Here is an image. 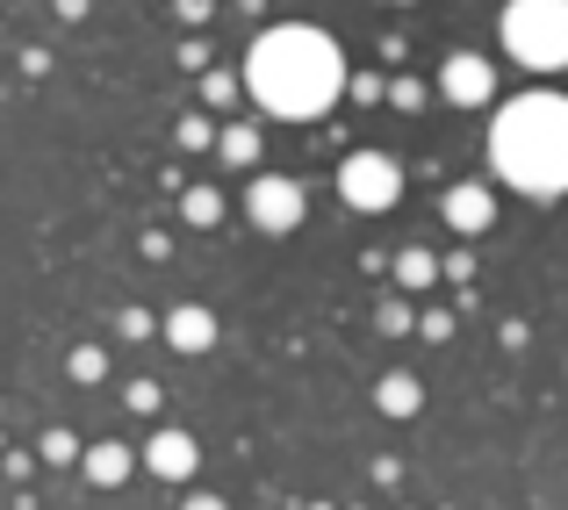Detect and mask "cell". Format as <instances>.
<instances>
[{
  "label": "cell",
  "instance_id": "6da1fadb",
  "mask_svg": "<svg viewBox=\"0 0 568 510\" xmlns=\"http://www.w3.org/2000/svg\"><path fill=\"white\" fill-rule=\"evenodd\" d=\"M245 86H252V101H260L266 115H281V123H317V115H332V101L346 94V58H338V43L324 37V29L281 22V29H266V37L252 43Z\"/></svg>",
  "mask_w": 568,
  "mask_h": 510
},
{
  "label": "cell",
  "instance_id": "7a4b0ae2",
  "mask_svg": "<svg viewBox=\"0 0 568 510\" xmlns=\"http://www.w3.org/2000/svg\"><path fill=\"white\" fill-rule=\"evenodd\" d=\"M489 166L518 194H568V101L561 94H518L489 123Z\"/></svg>",
  "mask_w": 568,
  "mask_h": 510
},
{
  "label": "cell",
  "instance_id": "3957f363",
  "mask_svg": "<svg viewBox=\"0 0 568 510\" xmlns=\"http://www.w3.org/2000/svg\"><path fill=\"white\" fill-rule=\"evenodd\" d=\"M497 37L526 72H561L568 65V0H504Z\"/></svg>",
  "mask_w": 568,
  "mask_h": 510
},
{
  "label": "cell",
  "instance_id": "277c9868",
  "mask_svg": "<svg viewBox=\"0 0 568 510\" xmlns=\"http://www.w3.org/2000/svg\"><path fill=\"white\" fill-rule=\"evenodd\" d=\"M338 194H346V208H361V216H382L403 194V166L388 152H353L346 166H338Z\"/></svg>",
  "mask_w": 568,
  "mask_h": 510
},
{
  "label": "cell",
  "instance_id": "5b68a950",
  "mask_svg": "<svg viewBox=\"0 0 568 510\" xmlns=\"http://www.w3.org/2000/svg\"><path fill=\"white\" fill-rule=\"evenodd\" d=\"M303 180H288V173H260L245 187V216H252V231H266V237H288L295 223H303Z\"/></svg>",
  "mask_w": 568,
  "mask_h": 510
},
{
  "label": "cell",
  "instance_id": "8992f818",
  "mask_svg": "<svg viewBox=\"0 0 568 510\" xmlns=\"http://www.w3.org/2000/svg\"><path fill=\"white\" fill-rule=\"evenodd\" d=\"M439 94L454 101V109H483V101H497V65L475 51H454L439 65Z\"/></svg>",
  "mask_w": 568,
  "mask_h": 510
},
{
  "label": "cell",
  "instance_id": "52a82bcc",
  "mask_svg": "<svg viewBox=\"0 0 568 510\" xmlns=\"http://www.w3.org/2000/svg\"><path fill=\"white\" fill-rule=\"evenodd\" d=\"M144 468H152L159 482H194V468H202V446H194L187 431H152V446H144Z\"/></svg>",
  "mask_w": 568,
  "mask_h": 510
},
{
  "label": "cell",
  "instance_id": "ba28073f",
  "mask_svg": "<svg viewBox=\"0 0 568 510\" xmlns=\"http://www.w3.org/2000/svg\"><path fill=\"white\" fill-rule=\"evenodd\" d=\"M446 223H454L460 237H483L489 223H497V194H489L483 180H460V187H446Z\"/></svg>",
  "mask_w": 568,
  "mask_h": 510
},
{
  "label": "cell",
  "instance_id": "9c48e42d",
  "mask_svg": "<svg viewBox=\"0 0 568 510\" xmlns=\"http://www.w3.org/2000/svg\"><path fill=\"white\" fill-rule=\"evenodd\" d=\"M159 332H166L173 353H209V345H216V317H209L202 303H181V309H166Z\"/></svg>",
  "mask_w": 568,
  "mask_h": 510
},
{
  "label": "cell",
  "instance_id": "30bf717a",
  "mask_svg": "<svg viewBox=\"0 0 568 510\" xmlns=\"http://www.w3.org/2000/svg\"><path fill=\"white\" fill-rule=\"evenodd\" d=\"M375 410L382 417H417V410H425V381L403 374V367H388L382 381H375Z\"/></svg>",
  "mask_w": 568,
  "mask_h": 510
},
{
  "label": "cell",
  "instance_id": "8fae6325",
  "mask_svg": "<svg viewBox=\"0 0 568 510\" xmlns=\"http://www.w3.org/2000/svg\"><path fill=\"white\" fill-rule=\"evenodd\" d=\"M80 468H87V482H94V489H115V482H130L138 460H130V446L101 439V446H87V453H80Z\"/></svg>",
  "mask_w": 568,
  "mask_h": 510
},
{
  "label": "cell",
  "instance_id": "7c38bea8",
  "mask_svg": "<svg viewBox=\"0 0 568 510\" xmlns=\"http://www.w3.org/2000/svg\"><path fill=\"white\" fill-rule=\"evenodd\" d=\"M396 280L403 288H432V280H439V252H425V245L396 252Z\"/></svg>",
  "mask_w": 568,
  "mask_h": 510
},
{
  "label": "cell",
  "instance_id": "4fadbf2b",
  "mask_svg": "<svg viewBox=\"0 0 568 510\" xmlns=\"http://www.w3.org/2000/svg\"><path fill=\"white\" fill-rule=\"evenodd\" d=\"M216 152H223V166H252V159H260V130H252V123H231L216 137Z\"/></svg>",
  "mask_w": 568,
  "mask_h": 510
},
{
  "label": "cell",
  "instance_id": "5bb4252c",
  "mask_svg": "<svg viewBox=\"0 0 568 510\" xmlns=\"http://www.w3.org/2000/svg\"><path fill=\"white\" fill-rule=\"evenodd\" d=\"M181 216L194 223V231H209V223H223V194L216 187H187L181 194Z\"/></svg>",
  "mask_w": 568,
  "mask_h": 510
},
{
  "label": "cell",
  "instance_id": "9a60e30c",
  "mask_svg": "<svg viewBox=\"0 0 568 510\" xmlns=\"http://www.w3.org/2000/svg\"><path fill=\"white\" fill-rule=\"evenodd\" d=\"M109 374V353L101 345H72V381H101Z\"/></svg>",
  "mask_w": 568,
  "mask_h": 510
},
{
  "label": "cell",
  "instance_id": "2e32d148",
  "mask_svg": "<svg viewBox=\"0 0 568 510\" xmlns=\"http://www.w3.org/2000/svg\"><path fill=\"white\" fill-rule=\"evenodd\" d=\"M202 101L209 109H231L237 101V72H202Z\"/></svg>",
  "mask_w": 568,
  "mask_h": 510
},
{
  "label": "cell",
  "instance_id": "e0dca14e",
  "mask_svg": "<svg viewBox=\"0 0 568 510\" xmlns=\"http://www.w3.org/2000/svg\"><path fill=\"white\" fill-rule=\"evenodd\" d=\"M375 324H382L388 338H403V332H410L417 317H410V303H382V309H375Z\"/></svg>",
  "mask_w": 568,
  "mask_h": 510
},
{
  "label": "cell",
  "instance_id": "ac0fdd59",
  "mask_svg": "<svg viewBox=\"0 0 568 510\" xmlns=\"http://www.w3.org/2000/svg\"><path fill=\"white\" fill-rule=\"evenodd\" d=\"M388 109H403V115L425 109V86H417V80H388Z\"/></svg>",
  "mask_w": 568,
  "mask_h": 510
},
{
  "label": "cell",
  "instance_id": "d6986e66",
  "mask_svg": "<svg viewBox=\"0 0 568 510\" xmlns=\"http://www.w3.org/2000/svg\"><path fill=\"white\" fill-rule=\"evenodd\" d=\"M43 460H51V468H65V460H80V446H72V431H43Z\"/></svg>",
  "mask_w": 568,
  "mask_h": 510
},
{
  "label": "cell",
  "instance_id": "ffe728a7",
  "mask_svg": "<svg viewBox=\"0 0 568 510\" xmlns=\"http://www.w3.org/2000/svg\"><path fill=\"white\" fill-rule=\"evenodd\" d=\"M417 332H425L432 345H446V338H454V309H425V317H417Z\"/></svg>",
  "mask_w": 568,
  "mask_h": 510
},
{
  "label": "cell",
  "instance_id": "44dd1931",
  "mask_svg": "<svg viewBox=\"0 0 568 510\" xmlns=\"http://www.w3.org/2000/svg\"><path fill=\"white\" fill-rule=\"evenodd\" d=\"M209 144H216V130H209L202 115H187L181 123V152H209Z\"/></svg>",
  "mask_w": 568,
  "mask_h": 510
},
{
  "label": "cell",
  "instance_id": "7402d4cb",
  "mask_svg": "<svg viewBox=\"0 0 568 510\" xmlns=\"http://www.w3.org/2000/svg\"><path fill=\"white\" fill-rule=\"evenodd\" d=\"M115 332H123V338H152V309H123V317H115Z\"/></svg>",
  "mask_w": 568,
  "mask_h": 510
},
{
  "label": "cell",
  "instance_id": "603a6c76",
  "mask_svg": "<svg viewBox=\"0 0 568 510\" xmlns=\"http://www.w3.org/2000/svg\"><path fill=\"white\" fill-rule=\"evenodd\" d=\"M130 410L152 417V410H159V381H130Z\"/></svg>",
  "mask_w": 568,
  "mask_h": 510
},
{
  "label": "cell",
  "instance_id": "cb8c5ba5",
  "mask_svg": "<svg viewBox=\"0 0 568 510\" xmlns=\"http://www.w3.org/2000/svg\"><path fill=\"white\" fill-rule=\"evenodd\" d=\"M346 86H353L361 101H382V86H388V80H375V72H361V80H346Z\"/></svg>",
  "mask_w": 568,
  "mask_h": 510
},
{
  "label": "cell",
  "instance_id": "d4e9b609",
  "mask_svg": "<svg viewBox=\"0 0 568 510\" xmlns=\"http://www.w3.org/2000/svg\"><path fill=\"white\" fill-rule=\"evenodd\" d=\"M181 510H231V503H223V497H209V489H194V497H187Z\"/></svg>",
  "mask_w": 568,
  "mask_h": 510
},
{
  "label": "cell",
  "instance_id": "484cf974",
  "mask_svg": "<svg viewBox=\"0 0 568 510\" xmlns=\"http://www.w3.org/2000/svg\"><path fill=\"white\" fill-rule=\"evenodd\" d=\"M181 22H209V0H181Z\"/></svg>",
  "mask_w": 568,
  "mask_h": 510
},
{
  "label": "cell",
  "instance_id": "4316f807",
  "mask_svg": "<svg viewBox=\"0 0 568 510\" xmlns=\"http://www.w3.org/2000/svg\"><path fill=\"white\" fill-rule=\"evenodd\" d=\"M58 14H65V22H80V14H87V0H58Z\"/></svg>",
  "mask_w": 568,
  "mask_h": 510
},
{
  "label": "cell",
  "instance_id": "83f0119b",
  "mask_svg": "<svg viewBox=\"0 0 568 510\" xmlns=\"http://www.w3.org/2000/svg\"><path fill=\"white\" fill-rule=\"evenodd\" d=\"M396 8H410V0H396Z\"/></svg>",
  "mask_w": 568,
  "mask_h": 510
}]
</instances>
